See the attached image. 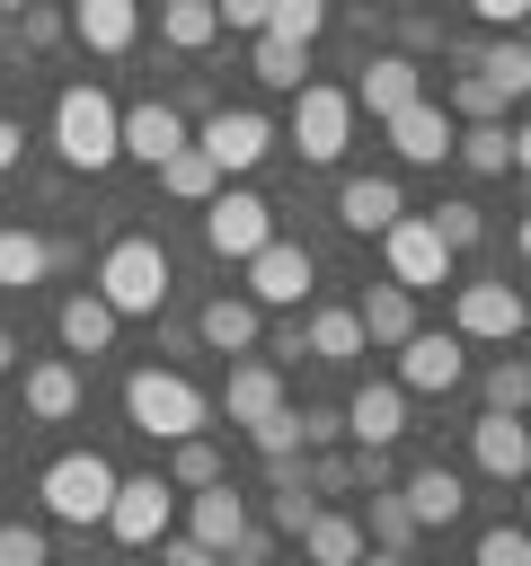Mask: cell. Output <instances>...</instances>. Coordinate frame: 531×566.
<instances>
[{"label":"cell","instance_id":"cell-32","mask_svg":"<svg viewBox=\"0 0 531 566\" xmlns=\"http://www.w3.org/2000/svg\"><path fill=\"white\" fill-rule=\"evenodd\" d=\"M248 71H257L266 88H310V80H301V71H310V53H301V44H283V35H257V44H248Z\"/></svg>","mask_w":531,"mask_h":566},{"label":"cell","instance_id":"cell-18","mask_svg":"<svg viewBox=\"0 0 531 566\" xmlns=\"http://www.w3.org/2000/svg\"><path fill=\"white\" fill-rule=\"evenodd\" d=\"M239 531H248V495H239L230 478H221V486H195V504H186V539H204L212 557H230Z\"/></svg>","mask_w":531,"mask_h":566},{"label":"cell","instance_id":"cell-21","mask_svg":"<svg viewBox=\"0 0 531 566\" xmlns=\"http://www.w3.org/2000/svg\"><path fill=\"white\" fill-rule=\"evenodd\" d=\"M71 35H80L88 53H133L142 0H71Z\"/></svg>","mask_w":531,"mask_h":566},{"label":"cell","instance_id":"cell-25","mask_svg":"<svg viewBox=\"0 0 531 566\" xmlns=\"http://www.w3.org/2000/svg\"><path fill=\"white\" fill-rule=\"evenodd\" d=\"M398 495H407L416 531H442V522H460V513H469V486H460L451 469H416V478H407Z\"/></svg>","mask_w":531,"mask_h":566},{"label":"cell","instance_id":"cell-41","mask_svg":"<svg viewBox=\"0 0 531 566\" xmlns=\"http://www.w3.org/2000/svg\"><path fill=\"white\" fill-rule=\"evenodd\" d=\"M425 221H434V239H442L451 256H460V248H478V230H487V221H478V203H434Z\"/></svg>","mask_w":531,"mask_h":566},{"label":"cell","instance_id":"cell-3","mask_svg":"<svg viewBox=\"0 0 531 566\" xmlns=\"http://www.w3.org/2000/svg\"><path fill=\"white\" fill-rule=\"evenodd\" d=\"M115 318H150L159 301H168V248L159 239H115L106 256H97V283H88Z\"/></svg>","mask_w":531,"mask_h":566},{"label":"cell","instance_id":"cell-45","mask_svg":"<svg viewBox=\"0 0 531 566\" xmlns=\"http://www.w3.org/2000/svg\"><path fill=\"white\" fill-rule=\"evenodd\" d=\"M336 433H345V416H336V407H301V451H327Z\"/></svg>","mask_w":531,"mask_h":566},{"label":"cell","instance_id":"cell-4","mask_svg":"<svg viewBox=\"0 0 531 566\" xmlns=\"http://www.w3.org/2000/svg\"><path fill=\"white\" fill-rule=\"evenodd\" d=\"M44 513L53 522H71V531H88V522H106V504H115V469L97 460V451H62L53 469H44Z\"/></svg>","mask_w":531,"mask_h":566},{"label":"cell","instance_id":"cell-35","mask_svg":"<svg viewBox=\"0 0 531 566\" xmlns=\"http://www.w3.org/2000/svg\"><path fill=\"white\" fill-rule=\"evenodd\" d=\"M168 486H221V451L204 442V433H186V442H168Z\"/></svg>","mask_w":531,"mask_h":566},{"label":"cell","instance_id":"cell-8","mask_svg":"<svg viewBox=\"0 0 531 566\" xmlns=\"http://www.w3.org/2000/svg\"><path fill=\"white\" fill-rule=\"evenodd\" d=\"M522 327H531V301L513 283H460V301H451V336L460 345H513Z\"/></svg>","mask_w":531,"mask_h":566},{"label":"cell","instance_id":"cell-50","mask_svg":"<svg viewBox=\"0 0 531 566\" xmlns=\"http://www.w3.org/2000/svg\"><path fill=\"white\" fill-rule=\"evenodd\" d=\"M354 486H389V451H354Z\"/></svg>","mask_w":531,"mask_h":566},{"label":"cell","instance_id":"cell-51","mask_svg":"<svg viewBox=\"0 0 531 566\" xmlns=\"http://www.w3.org/2000/svg\"><path fill=\"white\" fill-rule=\"evenodd\" d=\"M18 168V115H0V177Z\"/></svg>","mask_w":531,"mask_h":566},{"label":"cell","instance_id":"cell-49","mask_svg":"<svg viewBox=\"0 0 531 566\" xmlns=\"http://www.w3.org/2000/svg\"><path fill=\"white\" fill-rule=\"evenodd\" d=\"M159 566H221L204 539H159Z\"/></svg>","mask_w":531,"mask_h":566},{"label":"cell","instance_id":"cell-20","mask_svg":"<svg viewBox=\"0 0 531 566\" xmlns=\"http://www.w3.org/2000/svg\"><path fill=\"white\" fill-rule=\"evenodd\" d=\"M257 327H266V310H257L248 292H212V301L195 310V336H204L212 354H248V345H257Z\"/></svg>","mask_w":531,"mask_h":566},{"label":"cell","instance_id":"cell-7","mask_svg":"<svg viewBox=\"0 0 531 566\" xmlns=\"http://www.w3.org/2000/svg\"><path fill=\"white\" fill-rule=\"evenodd\" d=\"M381 256H389V283H407V292H442V283H451V248L434 239L425 212H398V221L381 230Z\"/></svg>","mask_w":531,"mask_h":566},{"label":"cell","instance_id":"cell-9","mask_svg":"<svg viewBox=\"0 0 531 566\" xmlns=\"http://www.w3.org/2000/svg\"><path fill=\"white\" fill-rule=\"evenodd\" d=\"M195 150H204L221 177H248V168H266V150H274V115H257V106H221V115L195 133Z\"/></svg>","mask_w":531,"mask_h":566},{"label":"cell","instance_id":"cell-47","mask_svg":"<svg viewBox=\"0 0 531 566\" xmlns=\"http://www.w3.org/2000/svg\"><path fill=\"white\" fill-rule=\"evenodd\" d=\"M469 9H478L487 27H504V35H513V27H531V0H469Z\"/></svg>","mask_w":531,"mask_h":566},{"label":"cell","instance_id":"cell-22","mask_svg":"<svg viewBox=\"0 0 531 566\" xmlns=\"http://www.w3.org/2000/svg\"><path fill=\"white\" fill-rule=\"evenodd\" d=\"M389 150H398V159H416V168H434V159L451 150V115H442L434 97H416L407 115H389Z\"/></svg>","mask_w":531,"mask_h":566},{"label":"cell","instance_id":"cell-43","mask_svg":"<svg viewBox=\"0 0 531 566\" xmlns=\"http://www.w3.org/2000/svg\"><path fill=\"white\" fill-rule=\"evenodd\" d=\"M478 566H531V531H513V522L478 531Z\"/></svg>","mask_w":531,"mask_h":566},{"label":"cell","instance_id":"cell-42","mask_svg":"<svg viewBox=\"0 0 531 566\" xmlns=\"http://www.w3.org/2000/svg\"><path fill=\"white\" fill-rule=\"evenodd\" d=\"M0 566H53V539L35 522H0Z\"/></svg>","mask_w":531,"mask_h":566},{"label":"cell","instance_id":"cell-13","mask_svg":"<svg viewBox=\"0 0 531 566\" xmlns=\"http://www.w3.org/2000/svg\"><path fill=\"white\" fill-rule=\"evenodd\" d=\"M345 97H354L372 124H389V115H407V106L425 97V71H416L407 53H381V62H363V80H354Z\"/></svg>","mask_w":531,"mask_h":566},{"label":"cell","instance_id":"cell-29","mask_svg":"<svg viewBox=\"0 0 531 566\" xmlns=\"http://www.w3.org/2000/svg\"><path fill=\"white\" fill-rule=\"evenodd\" d=\"M301 345H310V363H354V354H363V318H354V310H319V318L301 327Z\"/></svg>","mask_w":531,"mask_h":566},{"label":"cell","instance_id":"cell-56","mask_svg":"<svg viewBox=\"0 0 531 566\" xmlns=\"http://www.w3.org/2000/svg\"><path fill=\"white\" fill-rule=\"evenodd\" d=\"M522 531H531V478H522Z\"/></svg>","mask_w":531,"mask_h":566},{"label":"cell","instance_id":"cell-19","mask_svg":"<svg viewBox=\"0 0 531 566\" xmlns=\"http://www.w3.org/2000/svg\"><path fill=\"white\" fill-rule=\"evenodd\" d=\"M398 212H407L398 177H345V195H336V221H345L354 239H381V230H389Z\"/></svg>","mask_w":531,"mask_h":566},{"label":"cell","instance_id":"cell-39","mask_svg":"<svg viewBox=\"0 0 531 566\" xmlns=\"http://www.w3.org/2000/svg\"><path fill=\"white\" fill-rule=\"evenodd\" d=\"M319 27H327V0H274V9H266V35H283V44H301V53H310Z\"/></svg>","mask_w":531,"mask_h":566},{"label":"cell","instance_id":"cell-53","mask_svg":"<svg viewBox=\"0 0 531 566\" xmlns=\"http://www.w3.org/2000/svg\"><path fill=\"white\" fill-rule=\"evenodd\" d=\"M354 566H407V557H398V548H363Z\"/></svg>","mask_w":531,"mask_h":566},{"label":"cell","instance_id":"cell-34","mask_svg":"<svg viewBox=\"0 0 531 566\" xmlns=\"http://www.w3.org/2000/svg\"><path fill=\"white\" fill-rule=\"evenodd\" d=\"M478 71H487L504 97H531V35H496V44L478 53Z\"/></svg>","mask_w":531,"mask_h":566},{"label":"cell","instance_id":"cell-31","mask_svg":"<svg viewBox=\"0 0 531 566\" xmlns=\"http://www.w3.org/2000/svg\"><path fill=\"white\" fill-rule=\"evenodd\" d=\"M159 186H168L177 203H212V195H221V168H212V159H204V150L186 142L177 159H159Z\"/></svg>","mask_w":531,"mask_h":566},{"label":"cell","instance_id":"cell-2","mask_svg":"<svg viewBox=\"0 0 531 566\" xmlns=\"http://www.w3.org/2000/svg\"><path fill=\"white\" fill-rule=\"evenodd\" d=\"M124 416H133V433H150V442H186V433H204L212 398H204L186 371H159V363H142V371L124 380Z\"/></svg>","mask_w":531,"mask_h":566},{"label":"cell","instance_id":"cell-54","mask_svg":"<svg viewBox=\"0 0 531 566\" xmlns=\"http://www.w3.org/2000/svg\"><path fill=\"white\" fill-rule=\"evenodd\" d=\"M0 371H18V336L9 327H0Z\"/></svg>","mask_w":531,"mask_h":566},{"label":"cell","instance_id":"cell-5","mask_svg":"<svg viewBox=\"0 0 531 566\" xmlns=\"http://www.w3.org/2000/svg\"><path fill=\"white\" fill-rule=\"evenodd\" d=\"M266 239H274V203H266L257 186H221V195L204 203V248H212L221 265H248Z\"/></svg>","mask_w":531,"mask_h":566},{"label":"cell","instance_id":"cell-48","mask_svg":"<svg viewBox=\"0 0 531 566\" xmlns=\"http://www.w3.org/2000/svg\"><path fill=\"white\" fill-rule=\"evenodd\" d=\"M266 557H274V531H257V522H248V531H239V548H230V566H266Z\"/></svg>","mask_w":531,"mask_h":566},{"label":"cell","instance_id":"cell-11","mask_svg":"<svg viewBox=\"0 0 531 566\" xmlns=\"http://www.w3.org/2000/svg\"><path fill=\"white\" fill-rule=\"evenodd\" d=\"M168 504H177V486H168V478H115L106 531H115L124 548H159V539H168Z\"/></svg>","mask_w":531,"mask_h":566},{"label":"cell","instance_id":"cell-27","mask_svg":"<svg viewBox=\"0 0 531 566\" xmlns=\"http://www.w3.org/2000/svg\"><path fill=\"white\" fill-rule=\"evenodd\" d=\"M301 557H310V566H354V557H363V522H354V513H310Z\"/></svg>","mask_w":531,"mask_h":566},{"label":"cell","instance_id":"cell-30","mask_svg":"<svg viewBox=\"0 0 531 566\" xmlns=\"http://www.w3.org/2000/svg\"><path fill=\"white\" fill-rule=\"evenodd\" d=\"M44 265H53V239H35V230H0V292L44 283Z\"/></svg>","mask_w":531,"mask_h":566},{"label":"cell","instance_id":"cell-28","mask_svg":"<svg viewBox=\"0 0 531 566\" xmlns=\"http://www.w3.org/2000/svg\"><path fill=\"white\" fill-rule=\"evenodd\" d=\"M212 35H221V9H212V0H159V44L204 53Z\"/></svg>","mask_w":531,"mask_h":566},{"label":"cell","instance_id":"cell-6","mask_svg":"<svg viewBox=\"0 0 531 566\" xmlns=\"http://www.w3.org/2000/svg\"><path fill=\"white\" fill-rule=\"evenodd\" d=\"M345 142H354V97L345 88H292V150L310 159V168H336L345 159Z\"/></svg>","mask_w":531,"mask_h":566},{"label":"cell","instance_id":"cell-36","mask_svg":"<svg viewBox=\"0 0 531 566\" xmlns=\"http://www.w3.org/2000/svg\"><path fill=\"white\" fill-rule=\"evenodd\" d=\"M363 539L407 557V539H416V513H407V495H398V486H372V531H363Z\"/></svg>","mask_w":531,"mask_h":566},{"label":"cell","instance_id":"cell-17","mask_svg":"<svg viewBox=\"0 0 531 566\" xmlns=\"http://www.w3.org/2000/svg\"><path fill=\"white\" fill-rule=\"evenodd\" d=\"M345 433H354L363 451H389V442L407 433V389H398V380H363L354 407H345Z\"/></svg>","mask_w":531,"mask_h":566},{"label":"cell","instance_id":"cell-14","mask_svg":"<svg viewBox=\"0 0 531 566\" xmlns=\"http://www.w3.org/2000/svg\"><path fill=\"white\" fill-rule=\"evenodd\" d=\"M195 133H186V115L168 106V97H142V106H124V159H142V168H159V159H177Z\"/></svg>","mask_w":531,"mask_h":566},{"label":"cell","instance_id":"cell-26","mask_svg":"<svg viewBox=\"0 0 531 566\" xmlns=\"http://www.w3.org/2000/svg\"><path fill=\"white\" fill-rule=\"evenodd\" d=\"M53 327H62V345H71V354H106V345H115V310H106L97 292H71Z\"/></svg>","mask_w":531,"mask_h":566},{"label":"cell","instance_id":"cell-23","mask_svg":"<svg viewBox=\"0 0 531 566\" xmlns=\"http://www.w3.org/2000/svg\"><path fill=\"white\" fill-rule=\"evenodd\" d=\"M354 318H363V345H407L416 336V292L407 283H372L354 301Z\"/></svg>","mask_w":531,"mask_h":566},{"label":"cell","instance_id":"cell-37","mask_svg":"<svg viewBox=\"0 0 531 566\" xmlns=\"http://www.w3.org/2000/svg\"><path fill=\"white\" fill-rule=\"evenodd\" d=\"M504 106H513V97H504L487 71H460V80H451V115H469V124H504Z\"/></svg>","mask_w":531,"mask_h":566},{"label":"cell","instance_id":"cell-52","mask_svg":"<svg viewBox=\"0 0 531 566\" xmlns=\"http://www.w3.org/2000/svg\"><path fill=\"white\" fill-rule=\"evenodd\" d=\"M513 168L531 177V124H513Z\"/></svg>","mask_w":531,"mask_h":566},{"label":"cell","instance_id":"cell-46","mask_svg":"<svg viewBox=\"0 0 531 566\" xmlns=\"http://www.w3.org/2000/svg\"><path fill=\"white\" fill-rule=\"evenodd\" d=\"M221 9V27H239V35H266V9L274 0H212Z\"/></svg>","mask_w":531,"mask_h":566},{"label":"cell","instance_id":"cell-38","mask_svg":"<svg viewBox=\"0 0 531 566\" xmlns=\"http://www.w3.org/2000/svg\"><path fill=\"white\" fill-rule=\"evenodd\" d=\"M487 407H496V416H522V407H531V363H522V354L487 363Z\"/></svg>","mask_w":531,"mask_h":566},{"label":"cell","instance_id":"cell-33","mask_svg":"<svg viewBox=\"0 0 531 566\" xmlns=\"http://www.w3.org/2000/svg\"><path fill=\"white\" fill-rule=\"evenodd\" d=\"M451 150H460V168H478V177H504V168H513V133H504V124L451 133Z\"/></svg>","mask_w":531,"mask_h":566},{"label":"cell","instance_id":"cell-57","mask_svg":"<svg viewBox=\"0 0 531 566\" xmlns=\"http://www.w3.org/2000/svg\"><path fill=\"white\" fill-rule=\"evenodd\" d=\"M0 9H9V18H18V9H35V0H0Z\"/></svg>","mask_w":531,"mask_h":566},{"label":"cell","instance_id":"cell-58","mask_svg":"<svg viewBox=\"0 0 531 566\" xmlns=\"http://www.w3.org/2000/svg\"><path fill=\"white\" fill-rule=\"evenodd\" d=\"M221 566H230V557H221Z\"/></svg>","mask_w":531,"mask_h":566},{"label":"cell","instance_id":"cell-44","mask_svg":"<svg viewBox=\"0 0 531 566\" xmlns=\"http://www.w3.org/2000/svg\"><path fill=\"white\" fill-rule=\"evenodd\" d=\"M18 27H27V44H35V53L71 35V18H62V9H44V0H35V9H18Z\"/></svg>","mask_w":531,"mask_h":566},{"label":"cell","instance_id":"cell-40","mask_svg":"<svg viewBox=\"0 0 531 566\" xmlns=\"http://www.w3.org/2000/svg\"><path fill=\"white\" fill-rule=\"evenodd\" d=\"M248 442H257L266 460H292V451H301V407H274V416H257V424H248Z\"/></svg>","mask_w":531,"mask_h":566},{"label":"cell","instance_id":"cell-1","mask_svg":"<svg viewBox=\"0 0 531 566\" xmlns=\"http://www.w3.org/2000/svg\"><path fill=\"white\" fill-rule=\"evenodd\" d=\"M53 150H62L71 168H88V177L115 168V159H124V106H115L106 88H88V80L62 88V97H53Z\"/></svg>","mask_w":531,"mask_h":566},{"label":"cell","instance_id":"cell-12","mask_svg":"<svg viewBox=\"0 0 531 566\" xmlns=\"http://www.w3.org/2000/svg\"><path fill=\"white\" fill-rule=\"evenodd\" d=\"M310 283H319V265H310V248H292V239H266V248L248 256V301H257V310H292Z\"/></svg>","mask_w":531,"mask_h":566},{"label":"cell","instance_id":"cell-10","mask_svg":"<svg viewBox=\"0 0 531 566\" xmlns=\"http://www.w3.org/2000/svg\"><path fill=\"white\" fill-rule=\"evenodd\" d=\"M469 380V345L451 336V327H416L407 345H398V389H425V398H451Z\"/></svg>","mask_w":531,"mask_h":566},{"label":"cell","instance_id":"cell-24","mask_svg":"<svg viewBox=\"0 0 531 566\" xmlns=\"http://www.w3.org/2000/svg\"><path fill=\"white\" fill-rule=\"evenodd\" d=\"M274 407H283V371H274V363H230L221 416H230V424H257V416H274Z\"/></svg>","mask_w":531,"mask_h":566},{"label":"cell","instance_id":"cell-16","mask_svg":"<svg viewBox=\"0 0 531 566\" xmlns=\"http://www.w3.org/2000/svg\"><path fill=\"white\" fill-rule=\"evenodd\" d=\"M18 407H27L35 424H71V416H80V371H71L62 354L27 363V371H18Z\"/></svg>","mask_w":531,"mask_h":566},{"label":"cell","instance_id":"cell-55","mask_svg":"<svg viewBox=\"0 0 531 566\" xmlns=\"http://www.w3.org/2000/svg\"><path fill=\"white\" fill-rule=\"evenodd\" d=\"M513 248H522V265H531V212H522V230H513Z\"/></svg>","mask_w":531,"mask_h":566},{"label":"cell","instance_id":"cell-15","mask_svg":"<svg viewBox=\"0 0 531 566\" xmlns=\"http://www.w3.org/2000/svg\"><path fill=\"white\" fill-rule=\"evenodd\" d=\"M469 460H478L487 478H513V486H522V478H531V424L487 407V416L469 424Z\"/></svg>","mask_w":531,"mask_h":566}]
</instances>
